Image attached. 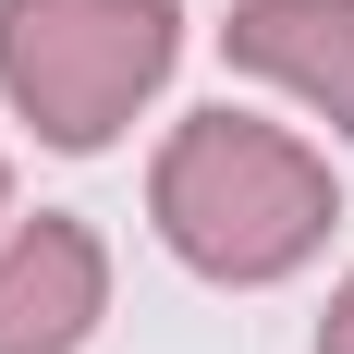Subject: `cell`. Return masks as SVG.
<instances>
[{"mask_svg":"<svg viewBox=\"0 0 354 354\" xmlns=\"http://www.w3.org/2000/svg\"><path fill=\"white\" fill-rule=\"evenodd\" d=\"M220 37H232L245 73L293 86L330 135H354V0H245Z\"/></svg>","mask_w":354,"mask_h":354,"instance_id":"cell-4","label":"cell"},{"mask_svg":"<svg viewBox=\"0 0 354 354\" xmlns=\"http://www.w3.org/2000/svg\"><path fill=\"white\" fill-rule=\"evenodd\" d=\"M110 306V257L86 220H12L0 245V354H73Z\"/></svg>","mask_w":354,"mask_h":354,"instance_id":"cell-3","label":"cell"},{"mask_svg":"<svg viewBox=\"0 0 354 354\" xmlns=\"http://www.w3.org/2000/svg\"><path fill=\"white\" fill-rule=\"evenodd\" d=\"M147 220L183 269L208 281H281L306 269L330 232V171L318 147H293L281 122H245V110H196L159 171H147Z\"/></svg>","mask_w":354,"mask_h":354,"instance_id":"cell-1","label":"cell"},{"mask_svg":"<svg viewBox=\"0 0 354 354\" xmlns=\"http://www.w3.org/2000/svg\"><path fill=\"white\" fill-rule=\"evenodd\" d=\"M318 354H354V281L330 293V318H318Z\"/></svg>","mask_w":354,"mask_h":354,"instance_id":"cell-5","label":"cell"},{"mask_svg":"<svg viewBox=\"0 0 354 354\" xmlns=\"http://www.w3.org/2000/svg\"><path fill=\"white\" fill-rule=\"evenodd\" d=\"M183 49L171 0H0V98L49 147H110Z\"/></svg>","mask_w":354,"mask_h":354,"instance_id":"cell-2","label":"cell"},{"mask_svg":"<svg viewBox=\"0 0 354 354\" xmlns=\"http://www.w3.org/2000/svg\"><path fill=\"white\" fill-rule=\"evenodd\" d=\"M0 208H12V171H0Z\"/></svg>","mask_w":354,"mask_h":354,"instance_id":"cell-6","label":"cell"}]
</instances>
